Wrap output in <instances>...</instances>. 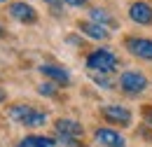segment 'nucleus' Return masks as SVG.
Segmentation results:
<instances>
[{
	"mask_svg": "<svg viewBox=\"0 0 152 147\" xmlns=\"http://www.w3.org/2000/svg\"><path fill=\"white\" fill-rule=\"evenodd\" d=\"M10 119L21 124V126H33L35 129V126H42L47 122V114L35 110L33 105H14V108H10Z\"/></svg>",
	"mask_w": 152,
	"mask_h": 147,
	"instance_id": "nucleus-1",
	"label": "nucleus"
},
{
	"mask_svg": "<svg viewBox=\"0 0 152 147\" xmlns=\"http://www.w3.org/2000/svg\"><path fill=\"white\" fill-rule=\"evenodd\" d=\"M117 56H115L113 49H96L87 56V68L89 70H96V73H113L117 68Z\"/></svg>",
	"mask_w": 152,
	"mask_h": 147,
	"instance_id": "nucleus-2",
	"label": "nucleus"
},
{
	"mask_svg": "<svg viewBox=\"0 0 152 147\" xmlns=\"http://www.w3.org/2000/svg\"><path fill=\"white\" fill-rule=\"evenodd\" d=\"M119 87L126 93H140L148 89V77L143 73H138V70H126L119 77Z\"/></svg>",
	"mask_w": 152,
	"mask_h": 147,
	"instance_id": "nucleus-3",
	"label": "nucleus"
},
{
	"mask_svg": "<svg viewBox=\"0 0 152 147\" xmlns=\"http://www.w3.org/2000/svg\"><path fill=\"white\" fill-rule=\"evenodd\" d=\"M126 49L133 56H138V58L152 61V40H148V37H129L126 40Z\"/></svg>",
	"mask_w": 152,
	"mask_h": 147,
	"instance_id": "nucleus-4",
	"label": "nucleus"
},
{
	"mask_svg": "<svg viewBox=\"0 0 152 147\" xmlns=\"http://www.w3.org/2000/svg\"><path fill=\"white\" fill-rule=\"evenodd\" d=\"M101 114L108 119V122H113V124H119V126H129L131 124V112L126 110V108H122V105H105Z\"/></svg>",
	"mask_w": 152,
	"mask_h": 147,
	"instance_id": "nucleus-5",
	"label": "nucleus"
},
{
	"mask_svg": "<svg viewBox=\"0 0 152 147\" xmlns=\"http://www.w3.org/2000/svg\"><path fill=\"white\" fill-rule=\"evenodd\" d=\"M129 17L133 23H140V26H150L152 23V7L148 2H133L129 7Z\"/></svg>",
	"mask_w": 152,
	"mask_h": 147,
	"instance_id": "nucleus-6",
	"label": "nucleus"
},
{
	"mask_svg": "<svg viewBox=\"0 0 152 147\" xmlns=\"http://www.w3.org/2000/svg\"><path fill=\"white\" fill-rule=\"evenodd\" d=\"M10 14L17 19V21H21V23H35L38 21V12L31 5H26V2H14L10 7Z\"/></svg>",
	"mask_w": 152,
	"mask_h": 147,
	"instance_id": "nucleus-7",
	"label": "nucleus"
},
{
	"mask_svg": "<svg viewBox=\"0 0 152 147\" xmlns=\"http://www.w3.org/2000/svg\"><path fill=\"white\" fill-rule=\"evenodd\" d=\"M40 73L45 75V77H49L52 82H56V84H68L70 82V73L66 68H61V65L45 63V65H40Z\"/></svg>",
	"mask_w": 152,
	"mask_h": 147,
	"instance_id": "nucleus-8",
	"label": "nucleus"
},
{
	"mask_svg": "<svg viewBox=\"0 0 152 147\" xmlns=\"http://www.w3.org/2000/svg\"><path fill=\"white\" fill-rule=\"evenodd\" d=\"M94 138L105 147H124V138L113 129H96Z\"/></svg>",
	"mask_w": 152,
	"mask_h": 147,
	"instance_id": "nucleus-9",
	"label": "nucleus"
},
{
	"mask_svg": "<svg viewBox=\"0 0 152 147\" xmlns=\"http://www.w3.org/2000/svg\"><path fill=\"white\" fill-rule=\"evenodd\" d=\"M56 133L58 135H68V138H77V135H82V124L75 122V119H56Z\"/></svg>",
	"mask_w": 152,
	"mask_h": 147,
	"instance_id": "nucleus-10",
	"label": "nucleus"
},
{
	"mask_svg": "<svg viewBox=\"0 0 152 147\" xmlns=\"http://www.w3.org/2000/svg\"><path fill=\"white\" fill-rule=\"evenodd\" d=\"M80 28H82L84 35L91 37V40H108V37H110L108 28H105V26H98L94 21H84V23H80Z\"/></svg>",
	"mask_w": 152,
	"mask_h": 147,
	"instance_id": "nucleus-11",
	"label": "nucleus"
},
{
	"mask_svg": "<svg viewBox=\"0 0 152 147\" xmlns=\"http://www.w3.org/2000/svg\"><path fill=\"white\" fill-rule=\"evenodd\" d=\"M17 147H56V140L45 138V135H28V138H23Z\"/></svg>",
	"mask_w": 152,
	"mask_h": 147,
	"instance_id": "nucleus-12",
	"label": "nucleus"
},
{
	"mask_svg": "<svg viewBox=\"0 0 152 147\" xmlns=\"http://www.w3.org/2000/svg\"><path fill=\"white\" fill-rule=\"evenodd\" d=\"M89 17H91V21L98 23V26H105V28H108V26H115V19L110 17L105 9H98V7H96V9L89 12Z\"/></svg>",
	"mask_w": 152,
	"mask_h": 147,
	"instance_id": "nucleus-13",
	"label": "nucleus"
},
{
	"mask_svg": "<svg viewBox=\"0 0 152 147\" xmlns=\"http://www.w3.org/2000/svg\"><path fill=\"white\" fill-rule=\"evenodd\" d=\"M38 93L40 96H56V84H52V82H42L38 87Z\"/></svg>",
	"mask_w": 152,
	"mask_h": 147,
	"instance_id": "nucleus-14",
	"label": "nucleus"
},
{
	"mask_svg": "<svg viewBox=\"0 0 152 147\" xmlns=\"http://www.w3.org/2000/svg\"><path fill=\"white\" fill-rule=\"evenodd\" d=\"M58 143H63V145H70V147H80L75 138H68V135H58Z\"/></svg>",
	"mask_w": 152,
	"mask_h": 147,
	"instance_id": "nucleus-15",
	"label": "nucleus"
},
{
	"mask_svg": "<svg viewBox=\"0 0 152 147\" xmlns=\"http://www.w3.org/2000/svg\"><path fill=\"white\" fill-rule=\"evenodd\" d=\"M143 117H145V122L152 126V105H145V108H143Z\"/></svg>",
	"mask_w": 152,
	"mask_h": 147,
	"instance_id": "nucleus-16",
	"label": "nucleus"
},
{
	"mask_svg": "<svg viewBox=\"0 0 152 147\" xmlns=\"http://www.w3.org/2000/svg\"><path fill=\"white\" fill-rule=\"evenodd\" d=\"M63 2H68V5H73V7H80V5H84L87 0H63Z\"/></svg>",
	"mask_w": 152,
	"mask_h": 147,
	"instance_id": "nucleus-17",
	"label": "nucleus"
},
{
	"mask_svg": "<svg viewBox=\"0 0 152 147\" xmlns=\"http://www.w3.org/2000/svg\"><path fill=\"white\" fill-rule=\"evenodd\" d=\"M45 2H49V5H54V7H58V2H61V0H45Z\"/></svg>",
	"mask_w": 152,
	"mask_h": 147,
	"instance_id": "nucleus-18",
	"label": "nucleus"
},
{
	"mask_svg": "<svg viewBox=\"0 0 152 147\" xmlns=\"http://www.w3.org/2000/svg\"><path fill=\"white\" fill-rule=\"evenodd\" d=\"M5 98H7V96H5V91H2V89H0V103H2V100H5Z\"/></svg>",
	"mask_w": 152,
	"mask_h": 147,
	"instance_id": "nucleus-19",
	"label": "nucleus"
},
{
	"mask_svg": "<svg viewBox=\"0 0 152 147\" xmlns=\"http://www.w3.org/2000/svg\"><path fill=\"white\" fill-rule=\"evenodd\" d=\"M0 35H2V26H0Z\"/></svg>",
	"mask_w": 152,
	"mask_h": 147,
	"instance_id": "nucleus-20",
	"label": "nucleus"
},
{
	"mask_svg": "<svg viewBox=\"0 0 152 147\" xmlns=\"http://www.w3.org/2000/svg\"><path fill=\"white\" fill-rule=\"evenodd\" d=\"M0 2H5V0H0Z\"/></svg>",
	"mask_w": 152,
	"mask_h": 147,
	"instance_id": "nucleus-21",
	"label": "nucleus"
}]
</instances>
